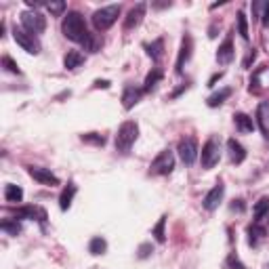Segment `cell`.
I'll return each instance as SVG.
<instances>
[{
  "label": "cell",
  "mask_w": 269,
  "mask_h": 269,
  "mask_svg": "<svg viewBox=\"0 0 269 269\" xmlns=\"http://www.w3.org/2000/svg\"><path fill=\"white\" fill-rule=\"evenodd\" d=\"M61 32L67 40L72 42H84L88 38V30H86V24H84V17L78 13V11H70L65 17H63V24H61Z\"/></svg>",
  "instance_id": "1"
},
{
  "label": "cell",
  "mask_w": 269,
  "mask_h": 269,
  "mask_svg": "<svg viewBox=\"0 0 269 269\" xmlns=\"http://www.w3.org/2000/svg\"><path fill=\"white\" fill-rule=\"evenodd\" d=\"M139 137V124L134 120H126L120 124L118 132H116V151L120 153H128L130 147L134 145V141H137Z\"/></svg>",
  "instance_id": "2"
},
{
  "label": "cell",
  "mask_w": 269,
  "mask_h": 269,
  "mask_svg": "<svg viewBox=\"0 0 269 269\" xmlns=\"http://www.w3.org/2000/svg\"><path fill=\"white\" fill-rule=\"evenodd\" d=\"M120 17V5H109V7H101L93 13V26L97 32H105L116 24V19Z\"/></svg>",
  "instance_id": "3"
},
{
  "label": "cell",
  "mask_w": 269,
  "mask_h": 269,
  "mask_svg": "<svg viewBox=\"0 0 269 269\" xmlns=\"http://www.w3.org/2000/svg\"><path fill=\"white\" fill-rule=\"evenodd\" d=\"M175 168V153L170 149L160 151L158 156L153 158V162L149 164V175H170Z\"/></svg>",
  "instance_id": "4"
},
{
  "label": "cell",
  "mask_w": 269,
  "mask_h": 269,
  "mask_svg": "<svg viewBox=\"0 0 269 269\" xmlns=\"http://www.w3.org/2000/svg\"><path fill=\"white\" fill-rule=\"evenodd\" d=\"M19 19H21L24 30L30 32V34H42L47 30V19H44L38 11H24L19 15Z\"/></svg>",
  "instance_id": "5"
},
{
  "label": "cell",
  "mask_w": 269,
  "mask_h": 269,
  "mask_svg": "<svg viewBox=\"0 0 269 269\" xmlns=\"http://www.w3.org/2000/svg\"><path fill=\"white\" fill-rule=\"evenodd\" d=\"M221 158V143L217 137H210L204 145H202V156H200V160H202V166L204 168H213Z\"/></svg>",
  "instance_id": "6"
},
{
  "label": "cell",
  "mask_w": 269,
  "mask_h": 269,
  "mask_svg": "<svg viewBox=\"0 0 269 269\" xmlns=\"http://www.w3.org/2000/svg\"><path fill=\"white\" fill-rule=\"evenodd\" d=\"M13 38L26 53H30V55H38L40 53V42L34 38V34L26 32L24 28H15L13 30Z\"/></svg>",
  "instance_id": "7"
},
{
  "label": "cell",
  "mask_w": 269,
  "mask_h": 269,
  "mask_svg": "<svg viewBox=\"0 0 269 269\" xmlns=\"http://www.w3.org/2000/svg\"><path fill=\"white\" fill-rule=\"evenodd\" d=\"M177 151H179V158L183 160V164H194L196 162V158H198V143H196V139L194 137H185V139H181L179 141V145H177Z\"/></svg>",
  "instance_id": "8"
},
{
  "label": "cell",
  "mask_w": 269,
  "mask_h": 269,
  "mask_svg": "<svg viewBox=\"0 0 269 269\" xmlns=\"http://www.w3.org/2000/svg\"><path fill=\"white\" fill-rule=\"evenodd\" d=\"M191 49H194V38L189 34H185L183 40H181V51H179V57H177V67H175L177 74H183V65L189 61Z\"/></svg>",
  "instance_id": "9"
},
{
  "label": "cell",
  "mask_w": 269,
  "mask_h": 269,
  "mask_svg": "<svg viewBox=\"0 0 269 269\" xmlns=\"http://www.w3.org/2000/svg\"><path fill=\"white\" fill-rule=\"evenodd\" d=\"M223 194H225V185L219 181V183L204 196V200H202V206H204L206 210H217L219 204H221V200H223Z\"/></svg>",
  "instance_id": "10"
},
{
  "label": "cell",
  "mask_w": 269,
  "mask_h": 269,
  "mask_svg": "<svg viewBox=\"0 0 269 269\" xmlns=\"http://www.w3.org/2000/svg\"><path fill=\"white\" fill-rule=\"evenodd\" d=\"M145 9H147V5H145V3L134 5V7L128 11L126 19H124V30H132V28H137V26L141 24V21H143V17H145Z\"/></svg>",
  "instance_id": "11"
},
{
  "label": "cell",
  "mask_w": 269,
  "mask_h": 269,
  "mask_svg": "<svg viewBox=\"0 0 269 269\" xmlns=\"http://www.w3.org/2000/svg\"><path fill=\"white\" fill-rule=\"evenodd\" d=\"M28 172H30V177L32 179H36L38 183H42V185H59V179L49 170V168H38V166H30L28 168Z\"/></svg>",
  "instance_id": "12"
},
{
  "label": "cell",
  "mask_w": 269,
  "mask_h": 269,
  "mask_svg": "<svg viewBox=\"0 0 269 269\" xmlns=\"http://www.w3.org/2000/svg\"><path fill=\"white\" fill-rule=\"evenodd\" d=\"M141 95H143V88H137V86H126L124 93H122V105L124 109H132L134 105H137L141 101Z\"/></svg>",
  "instance_id": "13"
},
{
  "label": "cell",
  "mask_w": 269,
  "mask_h": 269,
  "mask_svg": "<svg viewBox=\"0 0 269 269\" xmlns=\"http://www.w3.org/2000/svg\"><path fill=\"white\" fill-rule=\"evenodd\" d=\"M232 59H234V40H232V34H229L217 51V61L223 63V65H227V63H232Z\"/></svg>",
  "instance_id": "14"
},
{
  "label": "cell",
  "mask_w": 269,
  "mask_h": 269,
  "mask_svg": "<svg viewBox=\"0 0 269 269\" xmlns=\"http://www.w3.org/2000/svg\"><path fill=\"white\" fill-rule=\"evenodd\" d=\"M227 151H229V158H232L234 164H242V162L246 160V149H244V145H242L240 141H236V139H229V141H227Z\"/></svg>",
  "instance_id": "15"
},
{
  "label": "cell",
  "mask_w": 269,
  "mask_h": 269,
  "mask_svg": "<svg viewBox=\"0 0 269 269\" xmlns=\"http://www.w3.org/2000/svg\"><path fill=\"white\" fill-rule=\"evenodd\" d=\"M234 124L240 132H253L255 130V122L248 114H242V111H238V114H234Z\"/></svg>",
  "instance_id": "16"
},
{
  "label": "cell",
  "mask_w": 269,
  "mask_h": 269,
  "mask_svg": "<svg viewBox=\"0 0 269 269\" xmlns=\"http://www.w3.org/2000/svg\"><path fill=\"white\" fill-rule=\"evenodd\" d=\"M76 191H78V187L74 185V183H67V187L61 191V196H59V208L61 210H67L72 206V200H74V196H76Z\"/></svg>",
  "instance_id": "17"
},
{
  "label": "cell",
  "mask_w": 269,
  "mask_h": 269,
  "mask_svg": "<svg viewBox=\"0 0 269 269\" xmlns=\"http://www.w3.org/2000/svg\"><path fill=\"white\" fill-rule=\"evenodd\" d=\"M82 63H84V55L78 53V51H70L63 57V67H65V70H76V67H80Z\"/></svg>",
  "instance_id": "18"
},
{
  "label": "cell",
  "mask_w": 269,
  "mask_h": 269,
  "mask_svg": "<svg viewBox=\"0 0 269 269\" xmlns=\"http://www.w3.org/2000/svg\"><path fill=\"white\" fill-rule=\"evenodd\" d=\"M145 49H147V55H149L153 61H158V59L164 55V40H162V38H156L151 44H145Z\"/></svg>",
  "instance_id": "19"
},
{
  "label": "cell",
  "mask_w": 269,
  "mask_h": 269,
  "mask_svg": "<svg viewBox=\"0 0 269 269\" xmlns=\"http://www.w3.org/2000/svg\"><path fill=\"white\" fill-rule=\"evenodd\" d=\"M162 76H164V74H162V70H158V67H153V70L145 76V82H143V93H149L151 88L162 80Z\"/></svg>",
  "instance_id": "20"
},
{
  "label": "cell",
  "mask_w": 269,
  "mask_h": 269,
  "mask_svg": "<svg viewBox=\"0 0 269 269\" xmlns=\"http://www.w3.org/2000/svg\"><path fill=\"white\" fill-rule=\"evenodd\" d=\"M5 200L11 202V204H15V202H21V200H24V189H21L19 185L9 183V185L5 187Z\"/></svg>",
  "instance_id": "21"
},
{
  "label": "cell",
  "mask_w": 269,
  "mask_h": 269,
  "mask_svg": "<svg viewBox=\"0 0 269 269\" xmlns=\"http://www.w3.org/2000/svg\"><path fill=\"white\" fill-rule=\"evenodd\" d=\"M166 215H162L160 219H158V223H156V227L151 229V236L156 238V242L158 244H164L166 242Z\"/></svg>",
  "instance_id": "22"
},
{
  "label": "cell",
  "mask_w": 269,
  "mask_h": 269,
  "mask_svg": "<svg viewBox=\"0 0 269 269\" xmlns=\"http://www.w3.org/2000/svg\"><path fill=\"white\" fill-rule=\"evenodd\" d=\"M269 213V198L267 196H263L257 204H255V208H253V215H255V223H261V219L265 217Z\"/></svg>",
  "instance_id": "23"
},
{
  "label": "cell",
  "mask_w": 269,
  "mask_h": 269,
  "mask_svg": "<svg viewBox=\"0 0 269 269\" xmlns=\"http://www.w3.org/2000/svg\"><path fill=\"white\" fill-rule=\"evenodd\" d=\"M229 95H232V88H221L219 93H213V95L206 99V103H208V107H219Z\"/></svg>",
  "instance_id": "24"
},
{
  "label": "cell",
  "mask_w": 269,
  "mask_h": 269,
  "mask_svg": "<svg viewBox=\"0 0 269 269\" xmlns=\"http://www.w3.org/2000/svg\"><path fill=\"white\" fill-rule=\"evenodd\" d=\"M107 251V242L101 238V236H95L93 240H91V244H88V253H91V255H103Z\"/></svg>",
  "instance_id": "25"
},
{
  "label": "cell",
  "mask_w": 269,
  "mask_h": 269,
  "mask_svg": "<svg viewBox=\"0 0 269 269\" xmlns=\"http://www.w3.org/2000/svg\"><path fill=\"white\" fill-rule=\"evenodd\" d=\"M265 227H261L259 223H253V225L248 227V244L251 246H257V242L261 240V238H265Z\"/></svg>",
  "instance_id": "26"
},
{
  "label": "cell",
  "mask_w": 269,
  "mask_h": 269,
  "mask_svg": "<svg viewBox=\"0 0 269 269\" xmlns=\"http://www.w3.org/2000/svg\"><path fill=\"white\" fill-rule=\"evenodd\" d=\"M238 34H240L244 40L251 38V34H248V19H246V13H244V11H238Z\"/></svg>",
  "instance_id": "27"
},
{
  "label": "cell",
  "mask_w": 269,
  "mask_h": 269,
  "mask_svg": "<svg viewBox=\"0 0 269 269\" xmlns=\"http://www.w3.org/2000/svg\"><path fill=\"white\" fill-rule=\"evenodd\" d=\"M82 47H84V51H88V53H97V51L101 49V38L95 36V34H88V38L82 42Z\"/></svg>",
  "instance_id": "28"
},
{
  "label": "cell",
  "mask_w": 269,
  "mask_h": 269,
  "mask_svg": "<svg viewBox=\"0 0 269 269\" xmlns=\"http://www.w3.org/2000/svg\"><path fill=\"white\" fill-rule=\"evenodd\" d=\"M0 229H3L5 234H9V236H17V234H21V225L17 223V219H15V221L5 219L3 223H0Z\"/></svg>",
  "instance_id": "29"
},
{
  "label": "cell",
  "mask_w": 269,
  "mask_h": 269,
  "mask_svg": "<svg viewBox=\"0 0 269 269\" xmlns=\"http://www.w3.org/2000/svg\"><path fill=\"white\" fill-rule=\"evenodd\" d=\"M82 141L84 143H93V145H105V137L99 132H86L82 134Z\"/></svg>",
  "instance_id": "30"
},
{
  "label": "cell",
  "mask_w": 269,
  "mask_h": 269,
  "mask_svg": "<svg viewBox=\"0 0 269 269\" xmlns=\"http://www.w3.org/2000/svg\"><path fill=\"white\" fill-rule=\"evenodd\" d=\"M3 67H5L7 72H11V74H17V76L21 74L19 65H17V63H15V61H13V59H11L9 55H5V57H3Z\"/></svg>",
  "instance_id": "31"
},
{
  "label": "cell",
  "mask_w": 269,
  "mask_h": 269,
  "mask_svg": "<svg viewBox=\"0 0 269 269\" xmlns=\"http://www.w3.org/2000/svg\"><path fill=\"white\" fill-rule=\"evenodd\" d=\"M151 253H153V246H151L149 242H143V244L139 246V251H137V257H139V259H147Z\"/></svg>",
  "instance_id": "32"
},
{
  "label": "cell",
  "mask_w": 269,
  "mask_h": 269,
  "mask_svg": "<svg viewBox=\"0 0 269 269\" xmlns=\"http://www.w3.org/2000/svg\"><path fill=\"white\" fill-rule=\"evenodd\" d=\"M47 9L51 11V15H61L65 11V3H61V0H59V3H49Z\"/></svg>",
  "instance_id": "33"
},
{
  "label": "cell",
  "mask_w": 269,
  "mask_h": 269,
  "mask_svg": "<svg viewBox=\"0 0 269 269\" xmlns=\"http://www.w3.org/2000/svg\"><path fill=\"white\" fill-rule=\"evenodd\" d=\"M227 267H229V269H246V267L242 265V261H240V259H238L234 253L227 257Z\"/></svg>",
  "instance_id": "34"
},
{
  "label": "cell",
  "mask_w": 269,
  "mask_h": 269,
  "mask_svg": "<svg viewBox=\"0 0 269 269\" xmlns=\"http://www.w3.org/2000/svg\"><path fill=\"white\" fill-rule=\"evenodd\" d=\"M265 7V3H253L251 5V9H253V17L257 19V17H261V9Z\"/></svg>",
  "instance_id": "35"
},
{
  "label": "cell",
  "mask_w": 269,
  "mask_h": 269,
  "mask_svg": "<svg viewBox=\"0 0 269 269\" xmlns=\"http://www.w3.org/2000/svg\"><path fill=\"white\" fill-rule=\"evenodd\" d=\"M261 21H263V26H267V24H269V3H265V7H263V15H261Z\"/></svg>",
  "instance_id": "36"
},
{
  "label": "cell",
  "mask_w": 269,
  "mask_h": 269,
  "mask_svg": "<svg viewBox=\"0 0 269 269\" xmlns=\"http://www.w3.org/2000/svg\"><path fill=\"white\" fill-rule=\"evenodd\" d=\"M255 59H257V51L253 49V51L248 53V57H246V61H244V67H251V63H253Z\"/></svg>",
  "instance_id": "37"
},
{
  "label": "cell",
  "mask_w": 269,
  "mask_h": 269,
  "mask_svg": "<svg viewBox=\"0 0 269 269\" xmlns=\"http://www.w3.org/2000/svg\"><path fill=\"white\" fill-rule=\"evenodd\" d=\"M95 86H97V88H109V80H97Z\"/></svg>",
  "instance_id": "38"
},
{
  "label": "cell",
  "mask_w": 269,
  "mask_h": 269,
  "mask_svg": "<svg viewBox=\"0 0 269 269\" xmlns=\"http://www.w3.org/2000/svg\"><path fill=\"white\" fill-rule=\"evenodd\" d=\"M151 7L153 9H166V7H170V3H153Z\"/></svg>",
  "instance_id": "39"
},
{
  "label": "cell",
  "mask_w": 269,
  "mask_h": 269,
  "mask_svg": "<svg viewBox=\"0 0 269 269\" xmlns=\"http://www.w3.org/2000/svg\"><path fill=\"white\" fill-rule=\"evenodd\" d=\"M221 76H223V72H219V74H215V76L210 78V82H208V86H215V82H217V80H219Z\"/></svg>",
  "instance_id": "40"
}]
</instances>
